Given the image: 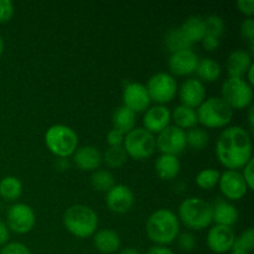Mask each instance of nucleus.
<instances>
[{
    "label": "nucleus",
    "mask_w": 254,
    "mask_h": 254,
    "mask_svg": "<svg viewBox=\"0 0 254 254\" xmlns=\"http://www.w3.org/2000/svg\"><path fill=\"white\" fill-rule=\"evenodd\" d=\"M198 56L193 50L186 49L173 52L168 60V66L171 73L176 76H189L196 72Z\"/></svg>",
    "instance_id": "dca6fc26"
},
{
    "label": "nucleus",
    "mask_w": 254,
    "mask_h": 254,
    "mask_svg": "<svg viewBox=\"0 0 254 254\" xmlns=\"http://www.w3.org/2000/svg\"><path fill=\"white\" fill-rule=\"evenodd\" d=\"M220 175L221 173L218 170L212 168H207L198 171L195 180L198 188L203 189V190H211V189L215 188L216 185H218Z\"/></svg>",
    "instance_id": "2f4dec72"
},
{
    "label": "nucleus",
    "mask_w": 254,
    "mask_h": 254,
    "mask_svg": "<svg viewBox=\"0 0 254 254\" xmlns=\"http://www.w3.org/2000/svg\"><path fill=\"white\" fill-rule=\"evenodd\" d=\"M221 72H222L221 64L216 60L205 57L198 60L195 73L197 74L201 82H215L220 78Z\"/></svg>",
    "instance_id": "bb28decb"
},
{
    "label": "nucleus",
    "mask_w": 254,
    "mask_h": 254,
    "mask_svg": "<svg viewBox=\"0 0 254 254\" xmlns=\"http://www.w3.org/2000/svg\"><path fill=\"white\" fill-rule=\"evenodd\" d=\"M201 42H202L203 49L207 50V51H215L220 46V39L208 34L205 35V37H203Z\"/></svg>",
    "instance_id": "37998d69"
},
{
    "label": "nucleus",
    "mask_w": 254,
    "mask_h": 254,
    "mask_svg": "<svg viewBox=\"0 0 254 254\" xmlns=\"http://www.w3.org/2000/svg\"><path fill=\"white\" fill-rule=\"evenodd\" d=\"M123 148L127 155L135 160L149 159L155 153V135L144 128H134L124 136Z\"/></svg>",
    "instance_id": "0eeeda50"
},
{
    "label": "nucleus",
    "mask_w": 254,
    "mask_h": 254,
    "mask_svg": "<svg viewBox=\"0 0 254 254\" xmlns=\"http://www.w3.org/2000/svg\"><path fill=\"white\" fill-rule=\"evenodd\" d=\"M22 193V183L16 176H5L0 180V196L5 201H16Z\"/></svg>",
    "instance_id": "cd10ccee"
},
{
    "label": "nucleus",
    "mask_w": 254,
    "mask_h": 254,
    "mask_svg": "<svg viewBox=\"0 0 254 254\" xmlns=\"http://www.w3.org/2000/svg\"><path fill=\"white\" fill-rule=\"evenodd\" d=\"M93 245L101 253H116L121 248V237L118 233L109 228L96 231L93 236Z\"/></svg>",
    "instance_id": "4be33fe9"
},
{
    "label": "nucleus",
    "mask_w": 254,
    "mask_h": 254,
    "mask_svg": "<svg viewBox=\"0 0 254 254\" xmlns=\"http://www.w3.org/2000/svg\"><path fill=\"white\" fill-rule=\"evenodd\" d=\"M252 56L246 50H233L227 57L226 68L228 77L243 78L247 73L248 68L252 66Z\"/></svg>",
    "instance_id": "6ab92c4d"
},
{
    "label": "nucleus",
    "mask_w": 254,
    "mask_h": 254,
    "mask_svg": "<svg viewBox=\"0 0 254 254\" xmlns=\"http://www.w3.org/2000/svg\"><path fill=\"white\" fill-rule=\"evenodd\" d=\"M10 238V230L7 228L6 223L0 220V247L6 245Z\"/></svg>",
    "instance_id": "c03bdc74"
},
{
    "label": "nucleus",
    "mask_w": 254,
    "mask_h": 254,
    "mask_svg": "<svg viewBox=\"0 0 254 254\" xmlns=\"http://www.w3.org/2000/svg\"><path fill=\"white\" fill-rule=\"evenodd\" d=\"M91 185L94 190L107 193L116 185V179L108 170H94L91 176Z\"/></svg>",
    "instance_id": "7c9ffc66"
},
{
    "label": "nucleus",
    "mask_w": 254,
    "mask_h": 254,
    "mask_svg": "<svg viewBox=\"0 0 254 254\" xmlns=\"http://www.w3.org/2000/svg\"><path fill=\"white\" fill-rule=\"evenodd\" d=\"M196 112L198 123L206 128H222L230 123L233 116V109L221 97L205 99Z\"/></svg>",
    "instance_id": "423d86ee"
},
{
    "label": "nucleus",
    "mask_w": 254,
    "mask_h": 254,
    "mask_svg": "<svg viewBox=\"0 0 254 254\" xmlns=\"http://www.w3.org/2000/svg\"><path fill=\"white\" fill-rule=\"evenodd\" d=\"M4 50H5V41L4 39H2L1 35H0V57H1L2 54H4Z\"/></svg>",
    "instance_id": "3c124183"
},
{
    "label": "nucleus",
    "mask_w": 254,
    "mask_h": 254,
    "mask_svg": "<svg viewBox=\"0 0 254 254\" xmlns=\"http://www.w3.org/2000/svg\"><path fill=\"white\" fill-rule=\"evenodd\" d=\"M248 123H250L251 128H253L254 126V106L251 104L250 109H248Z\"/></svg>",
    "instance_id": "8fccbe9b"
},
{
    "label": "nucleus",
    "mask_w": 254,
    "mask_h": 254,
    "mask_svg": "<svg viewBox=\"0 0 254 254\" xmlns=\"http://www.w3.org/2000/svg\"><path fill=\"white\" fill-rule=\"evenodd\" d=\"M124 136H126V134L122 133L118 129L113 128L107 133L106 141L108 144V146H121L123 145Z\"/></svg>",
    "instance_id": "ea45409f"
},
{
    "label": "nucleus",
    "mask_w": 254,
    "mask_h": 254,
    "mask_svg": "<svg viewBox=\"0 0 254 254\" xmlns=\"http://www.w3.org/2000/svg\"><path fill=\"white\" fill-rule=\"evenodd\" d=\"M242 169L243 170L241 174H242L243 179H245L246 184H247L248 190H253V188H254V173H253L254 160H253V158L251 159V160L248 161V163L246 164Z\"/></svg>",
    "instance_id": "a19ab883"
},
{
    "label": "nucleus",
    "mask_w": 254,
    "mask_h": 254,
    "mask_svg": "<svg viewBox=\"0 0 254 254\" xmlns=\"http://www.w3.org/2000/svg\"><path fill=\"white\" fill-rule=\"evenodd\" d=\"M237 208L228 201L218 200L215 205H212V223L220 226L232 227L238 221Z\"/></svg>",
    "instance_id": "412c9836"
},
{
    "label": "nucleus",
    "mask_w": 254,
    "mask_h": 254,
    "mask_svg": "<svg viewBox=\"0 0 254 254\" xmlns=\"http://www.w3.org/2000/svg\"><path fill=\"white\" fill-rule=\"evenodd\" d=\"M171 112L164 104H155L153 107H149L145 111L143 118L144 129L151 133L153 135L159 134L161 130L170 126Z\"/></svg>",
    "instance_id": "a211bd4d"
},
{
    "label": "nucleus",
    "mask_w": 254,
    "mask_h": 254,
    "mask_svg": "<svg viewBox=\"0 0 254 254\" xmlns=\"http://www.w3.org/2000/svg\"><path fill=\"white\" fill-rule=\"evenodd\" d=\"M218 186L226 198L231 201H240L247 195L248 186L238 170H225L221 173Z\"/></svg>",
    "instance_id": "f8f14e48"
},
{
    "label": "nucleus",
    "mask_w": 254,
    "mask_h": 254,
    "mask_svg": "<svg viewBox=\"0 0 254 254\" xmlns=\"http://www.w3.org/2000/svg\"><path fill=\"white\" fill-rule=\"evenodd\" d=\"M134 192L129 186L123 184H116L106 195V203L109 211L114 213H126L133 207Z\"/></svg>",
    "instance_id": "4468645a"
},
{
    "label": "nucleus",
    "mask_w": 254,
    "mask_h": 254,
    "mask_svg": "<svg viewBox=\"0 0 254 254\" xmlns=\"http://www.w3.org/2000/svg\"><path fill=\"white\" fill-rule=\"evenodd\" d=\"M0 254H31L29 248L21 242H7L0 250Z\"/></svg>",
    "instance_id": "58836bf2"
},
{
    "label": "nucleus",
    "mask_w": 254,
    "mask_h": 254,
    "mask_svg": "<svg viewBox=\"0 0 254 254\" xmlns=\"http://www.w3.org/2000/svg\"><path fill=\"white\" fill-rule=\"evenodd\" d=\"M145 87L150 101L156 102L158 104H164V106L165 103L173 101L178 93L176 79L166 72H158L153 74Z\"/></svg>",
    "instance_id": "1a4fd4ad"
},
{
    "label": "nucleus",
    "mask_w": 254,
    "mask_h": 254,
    "mask_svg": "<svg viewBox=\"0 0 254 254\" xmlns=\"http://www.w3.org/2000/svg\"><path fill=\"white\" fill-rule=\"evenodd\" d=\"M186 133V145L191 146L196 150H201V149L206 148L210 141V136H208L207 131L202 130L200 128H192Z\"/></svg>",
    "instance_id": "473e14b6"
},
{
    "label": "nucleus",
    "mask_w": 254,
    "mask_h": 254,
    "mask_svg": "<svg viewBox=\"0 0 254 254\" xmlns=\"http://www.w3.org/2000/svg\"><path fill=\"white\" fill-rule=\"evenodd\" d=\"M145 254H175L171 248H169L168 246H153V247L149 248L146 251Z\"/></svg>",
    "instance_id": "a18cd8bd"
},
{
    "label": "nucleus",
    "mask_w": 254,
    "mask_h": 254,
    "mask_svg": "<svg viewBox=\"0 0 254 254\" xmlns=\"http://www.w3.org/2000/svg\"><path fill=\"white\" fill-rule=\"evenodd\" d=\"M112 123L113 128L118 129L122 133L128 134L129 131L135 128L136 114L126 106H121L116 109V112L112 116Z\"/></svg>",
    "instance_id": "a878e982"
},
{
    "label": "nucleus",
    "mask_w": 254,
    "mask_h": 254,
    "mask_svg": "<svg viewBox=\"0 0 254 254\" xmlns=\"http://www.w3.org/2000/svg\"><path fill=\"white\" fill-rule=\"evenodd\" d=\"M232 250L247 253L252 252L254 250V230L252 227L243 231L240 236H236Z\"/></svg>",
    "instance_id": "72a5a7b5"
},
{
    "label": "nucleus",
    "mask_w": 254,
    "mask_h": 254,
    "mask_svg": "<svg viewBox=\"0 0 254 254\" xmlns=\"http://www.w3.org/2000/svg\"><path fill=\"white\" fill-rule=\"evenodd\" d=\"M47 149L60 159H67L78 148V135L66 124H54L45 133Z\"/></svg>",
    "instance_id": "39448f33"
},
{
    "label": "nucleus",
    "mask_w": 254,
    "mask_h": 254,
    "mask_svg": "<svg viewBox=\"0 0 254 254\" xmlns=\"http://www.w3.org/2000/svg\"><path fill=\"white\" fill-rule=\"evenodd\" d=\"M6 226L17 235L29 233L36 223V215L31 206L26 203H14L7 210Z\"/></svg>",
    "instance_id": "9d476101"
},
{
    "label": "nucleus",
    "mask_w": 254,
    "mask_h": 254,
    "mask_svg": "<svg viewBox=\"0 0 254 254\" xmlns=\"http://www.w3.org/2000/svg\"><path fill=\"white\" fill-rule=\"evenodd\" d=\"M56 166L60 169V170H67V169L69 168V163L67 159H60V160L57 161Z\"/></svg>",
    "instance_id": "49530a36"
},
{
    "label": "nucleus",
    "mask_w": 254,
    "mask_h": 254,
    "mask_svg": "<svg viewBox=\"0 0 254 254\" xmlns=\"http://www.w3.org/2000/svg\"><path fill=\"white\" fill-rule=\"evenodd\" d=\"M180 30L186 39L192 45L193 42H200L206 35L205 19L201 16H189L181 25Z\"/></svg>",
    "instance_id": "b1692460"
},
{
    "label": "nucleus",
    "mask_w": 254,
    "mask_h": 254,
    "mask_svg": "<svg viewBox=\"0 0 254 254\" xmlns=\"http://www.w3.org/2000/svg\"><path fill=\"white\" fill-rule=\"evenodd\" d=\"M253 71H254V64H252V66L250 67V68H248V71H247V73H246V76H247V79H246V81L248 82V83L251 84V86H253L254 84V78H253ZM245 76V77H246Z\"/></svg>",
    "instance_id": "de8ad7c7"
},
{
    "label": "nucleus",
    "mask_w": 254,
    "mask_h": 254,
    "mask_svg": "<svg viewBox=\"0 0 254 254\" xmlns=\"http://www.w3.org/2000/svg\"><path fill=\"white\" fill-rule=\"evenodd\" d=\"M164 42H165L166 49H168L171 54L176 51H181V50L191 49L190 41L186 39V36L183 34L180 27L169 30L165 34V37H164Z\"/></svg>",
    "instance_id": "c85d7f7f"
},
{
    "label": "nucleus",
    "mask_w": 254,
    "mask_h": 254,
    "mask_svg": "<svg viewBox=\"0 0 254 254\" xmlns=\"http://www.w3.org/2000/svg\"><path fill=\"white\" fill-rule=\"evenodd\" d=\"M230 254H251V253H247V252H242V251H231Z\"/></svg>",
    "instance_id": "603ef678"
},
{
    "label": "nucleus",
    "mask_w": 254,
    "mask_h": 254,
    "mask_svg": "<svg viewBox=\"0 0 254 254\" xmlns=\"http://www.w3.org/2000/svg\"><path fill=\"white\" fill-rule=\"evenodd\" d=\"M221 98L232 109H245L252 104L253 88L245 78L228 77L222 84Z\"/></svg>",
    "instance_id": "6e6552de"
},
{
    "label": "nucleus",
    "mask_w": 254,
    "mask_h": 254,
    "mask_svg": "<svg viewBox=\"0 0 254 254\" xmlns=\"http://www.w3.org/2000/svg\"><path fill=\"white\" fill-rule=\"evenodd\" d=\"M15 12L14 2L10 0H0V24L9 22Z\"/></svg>",
    "instance_id": "e433bc0d"
},
{
    "label": "nucleus",
    "mask_w": 254,
    "mask_h": 254,
    "mask_svg": "<svg viewBox=\"0 0 254 254\" xmlns=\"http://www.w3.org/2000/svg\"><path fill=\"white\" fill-rule=\"evenodd\" d=\"M64 225L74 237L88 238L92 237L98 228V216L89 206L77 203L64 211Z\"/></svg>",
    "instance_id": "7ed1b4c3"
},
{
    "label": "nucleus",
    "mask_w": 254,
    "mask_h": 254,
    "mask_svg": "<svg viewBox=\"0 0 254 254\" xmlns=\"http://www.w3.org/2000/svg\"><path fill=\"white\" fill-rule=\"evenodd\" d=\"M155 173L161 180H173L179 175L181 169V164L178 156L161 154L155 160Z\"/></svg>",
    "instance_id": "5701e85b"
},
{
    "label": "nucleus",
    "mask_w": 254,
    "mask_h": 254,
    "mask_svg": "<svg viewBox=\"0 0 254 254\" xmlns=\"http://www.w3.org/2000/svg\"><path fill=\"white\" fill-rule=\"evenodd\" d=\"M118 254H141L139 252V250H136V248L134 247H126L123 248V250L119 251Z\"/></svg>",
    "instance_id": "09e8293b"
},
{
    "label": "nucleus",
    "mask_w": 254,
    "mask_h": 254,
    "mask_svg": "<svg viewBox=\"0 0 254 254\" xmlns=\"http://www.w3.org/2000/svg\"><path fill=\"white\" fill-rule=\"evenodd\" d=\"M176 216L190 230H205L212 225V205L200 197L185 198L179 205Z\"/></svg>",
    "instance_id": "20e7f679"
},
{
    "label": "nucleus",
    "mask_w": 254,
    "mask_h": 254,
    "mask_svg": "<svg viewBox=\"0 0 254 254\" xmlns=\"http://www.w3.org/2000/svg\"><path fill=\"white\" fill-rule=\"evenodd\" d=\"M156 149L161 151V154L178 156L179 154L185 150L186 145V133L183 129L175 126H168L164 130H161L155 138Z\"/></svg>",
    "instance_id": "9b49d317"
},
{
    "label": "nucleus",
    "mask_w": 254,
    "mask_h": 254,
    "mask_svg": "<svg viewBox=\"0 0 254 254\" xmlns=\"http://www.w3.org/2000/svg\"><path fill=\"white\" fill-rule=\"evenodd\" d=\"M216 156L228 170L242 169L252 159V140L248 131L238 126L226 128L216 141Z\"/></svg>",
    "instance_id": "f257e3e1"
},
{
    "label": "nucleus",
    "mask_w": 254,
    "mask_h": 254,
    "mask_svg": "<svg viewBox=\"0 0 254 254\" xmlns=\"http://www.w3.org/2000/svg\"><path fill=\"white\" fill-rule=\"evenodd\" d=\"M235 231L227 226L213 225L211 226L207 233V246L215 253L231 252L235 243Z\"/></svg>",
    "instance_id": "2eb2a0df"
},
{
    "label": "nucleus",
    "mask_w": 254,
    "mask_h": 254,
    "mask_svg": "<svg viewBox=\"0 0 254 254\" xmlns=\"http://www.w3.org/2000/svg\"><path fill=\"white\" fill-rule=\"evenodd\" d=\"M73 161L76 166L84 171H93L102 164V153L93 145H84L74 151Z\"/></svg>",
    "instance_id": "aec40b11"
},
{
    "label": "nucleus",
    "mask_w": 254,
    "mask_h": 254,
    "mask_svg": "<svg viewBox=\"0 0 254 254\" xmlns=\"http://www.w3.org/2000/svg\"><path fill=\"white\" fill-rule=\"evenodd\" d=\"M127 159H128V155L124 150L123 145L108 146L106 151L102 154V161H104L106 165L112 169L122 168L127 163Z\"/></svg>",
    "instance_id": "c756f323"
},
{
    "label": "nucleus",
    "mask_w": 254,
    "mask_h": 254,
    "mask_svg": "<svg viewBox=\"0 0 254 254\" xmlns=\"http://www.w3.org/2000/svg\"><path fill=\"white\" fill-rule=\"evenodd\" d=\"M241 35L242 37H245L246 40H248L251 44V49L253 50V41H254V19L253 17H247V19L243 20L241 22Z\"/></svg>",
    "instance_id": "4c0bfd02"
},
{
    "label": "nucleus",
    "mask_w": 254,
    "mask_h": 254,
    "mask_svg": "<svg viewBox=\"0 0 254 254\" xmlns=\"http://www.w3.org/2000/svg\"><path fill=\"white\" fill-rule=\"evenodd\" d=\"M176 241H178L179 248L181 251H185V252H191V251L195 250L196 245H197V240L191 232L179 233Z\"/></svg>",
    "instance_id": "c9c22d12"
},
{
    "label": "nucleus",
    "mask_w": 254,
    "mask_h": 254,
    "mask_svg": "<svg viewBox=\"0 0 254 254\" xmlns=\"http://www.w3.org/2000/svg\"><path fill=\"white\" fill-rule=\"evenodd\" d=\"M205 25H206V34L212 35L220 39L221 35L225 31V22L223 19L218 15H208L205 17Z\"/></svg>",
    "instance_id": "f704fd0d"
},
{
    "label": "nucleus",
    "mask_w": 254,
    "mask_h": 254,
    "mask_svg": "<svg viewBox=\"0 0 254 254\" xmlns=\"http://www.w3.org/2000/svg\"><path fill=\"white\" fill-rule=\"evenodd\" d=\"M237 7L242 14L247 17H253L254 15V0H238Z\"/></svg>",
    "instance_id": "79ce46f5"
},
{
    "label": "nucleus",
    "mask_w": 254,
    "mask_h": 254,
    "mask_svg": "<svg viewBox=\"0 0 254 254\" xmlns=\"http://www.w3.org/2000/svg\"><path fill=\"white\" fill-rule=\"evenodd\" d=\"M122 99H123V106L133 111L135 114L146 111L150 107L151 102L146 87L139 82L127 83L123 88Z\"/></svg>",
    "instance_id": "ddd939ff"
},
{
    "label": "nucleus",
    "mask_w": 254,
    "mask_h": 254,
    "mask_svg": "<svg viewBox=\"0 0 254 254\" xmlns=\"http://www.w3.org/2000/svg\"><path fill=\"white\" fill-rule=\"evenodd\" d=\"M171 119L174 121V126L183 129H192L198 123L197 112L196 109L190 108L184 104H179L171 113Z\"/></svg>",
    "instance_id": "393cba45"
},
{
    "label": "nucleus",
    "mask_w": 254,
    "mask_h": 254,
    "mask_svg": "<svg viewBox=\"0 0 254 254\" xmlns=\"http://www.w3.org/2000/svg\"><path fill=\"white\" fill-rule=\"evenodd\" d=\"M145 232L149 240L156 246H168L180 233V221L171 210L159 208L146 220Z\"/></svg>",
    "instance_id": "f03ea898"
},
{
    "label": "nucleus",
    "mask_w": 254,
    "mask_h": 254,
    "mask_svg": "<svg viewBox=\"0 0 254 254\" xmlns=\"http://www.w3.org/2000/svg\"><path fill=\"white\" fill-rule=\"evenodd\" d=\"M179 89L181 104L190 108H198L206 99V87L198 78H189L181 83Z\"/></svg>",
    "instance_id": "f3484780"
}]
</instances>
